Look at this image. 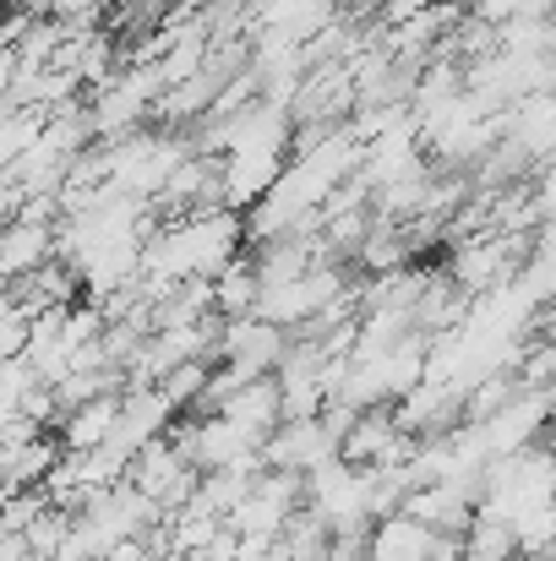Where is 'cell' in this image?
Instances as JSON below:
<instances>
[{"label":"cell","mask_w":556,"mask_h":561,"mask_svg":"<svg viewBox=\"0 0 556 561\" xmlns=\"http://www.w3.org/2000/svg\"><path fill=\"white\" fill-rule=\"evenodd\" d=\"M257 453H262V469H295V474H311L317 463L339 458V442H333L328 425L311 414V420H279V425L257 442Z\"/></svg>","instance_id":"1"},{"label":"cell","mask_w":556,"mask_h":561,"mask_svg":"<svg viewBox=\"0 0 556 561\" xmlns=\"http://www.w3.org/2000/svg\"><path fill=\"white\" fill-rule=\"evenodd\" d=\"M290 153L284 148H235V153H218V196L224 207L246 213L262 191L284 175Z\"/></svg>","instance_id":"2"},{"label":"cell","mask_w":556,"mask_h":561,"mask_svg":"<svg viewBox=\"0 0 556 561\" xmlns=\"http://www.w3.org/2000/svg\"><path fill=\"white\" fill-rule=\"evenodd\" d=\"M213 414H224V420H229L240 436L262 442V436L279 425V381H273V371L251 376V381H240L235 392H224Z\"/></svg>","instance_id":"3"},{"label":"cell","mask_w":556,"mask_h":561,"mask_svg":"<svg viewBox=\"0 0 556 561\" xmlns=\"http://www.w3.org/2000/svg\"><path fill=\"white\" fill-rule=\"evenodd\" d=\"M115 414H121V392H93V398L71 403V409L55 420V442H60L66 453H93V447L110 436Z\"/></svg>","instance_id":"4"},{"label":"cell","mask_w":556,"mask_h":561,"mask_svg":"<svg viewBox=\"0 0 556 561\" xmlns=\"http://www.w3.org/2000/svg\"><path fill=\"white\" fill-rule=\"evenodd\" d=\"M185 469H191V463H185V458L170 447V442H164V436H148V442L126 458V474H121V480H126V485H137L143 496H154V502H159V496L181 480Z\"/></svg>","instance_id":"5"},{"label":"cell","mask_w":556,"mask_h":561,"mask_svg":"<svg viewBox=\"0 0 556 561\" xmlns=\"http://www.w3.org/2000/svg\"><path fill=\"white\" fill-rule=\"evenodd\" d=\"M49 251H55V229H49V224L5 218V224H0V284H11V278L33 273Z\"/></svg>","instance_id":"6"},{"label":"cell","mask_w":556,"mask_h":561,"mask_svg":"<svg viewBox=\"0 0 556 561\" xmlns=\"http://www.w3.org/2000/svg\"><path fill=\"white\" fill-rule=\"evenodd\" d=\"M257 267H251V256L246 251H235L218 273H213V311L218 317H251V306H257Z\"/></svg>","instance_id":"7"},{"label":"cell","mask_w":556,"mask_h":561,"mask_svg":"<svg viewBox=\"0 0 556 561\" xmlns=\"http://www.w3.org/2000/svg\"><path fill=\"white\" fill-rule=\"evenodd\" d=\"M519 557V535L508 518L497 513H475L464 529V561H513Z\"/></svg>","instance_id":"8"},{"label":"cell","mask_w":556,"mask_h":561,"mask_svg":"<svg viewBox=\"0 0 556 561\" xmlns=\"http://www.w3.org/2000/svg\"><path fill=\"white\" fill-rule=\"evenodd\" d=\"M218 513H207V507H196V502H185V507H175V513H164V529H170V551H202L213 535H218Z\"/></svg>","instance_id":"9"},{"label":"cell","mask_w":556,"mask_h":561,"mask_svg":"<svg viewBox=\"0 0 556 561\" xmlns=\"http://www.w3.org/2000/svg\"><path fill=\"white\" fill-rule=\"evenodd\" d=\"M207 366H213V360H181V366H170V371L159 376L154 387H159L175 409H191V403H196V392L207 387Z\"/></svg>","instance_id":"10"},{"label":"cell","mask_w":556,"mask_h":561,"mask_svg":"<svg viewBox=\"0 0 556 561\" xmlns=\"http://www.w3.org/2000/svg\"><path fill=\"white\" fill-rule=\"evenodd\" d=\"M66 535H71V513H60V507H44V513L22 529V540H27L33 557H55V551L66 546Z\"/></svg>","instance_id":"11"},{"label":"cell","mask_w":556,"mask_h":561,"mask_svg":"<svg viewBox=\"0 0 556 561\" xmlns=\"http://www.w3.org/2000/svg\"><path fill=\"white\" fill-rule=\"evenodd\" d=\"M16 561H49V557H33V551H27V557H16Z\"/></svg>","instance_id":"12"},{"label":"cell","mask_w":556,"mask_h":561,"mask_svg":"<svg viewBox=\"0 0 556 561\" xmlns=\"http://www.w3.org/2000/svg\"><path fill=\"white\" fill-rule=\"evenodd\" d=\"M0 5H5V0H0Z\"/></svg>","instance_id":"13"},{"label":"cell","mask_w":556,"mask_h":561,"mask_svg":"<svg viewBox=\"0 0 556 561\" xmlns=\"http://www.w3.org/2000/svg\"><path fill=\"white\" fill-rule=\"evenodd\" d=\"M513 561H519V557H513Z\"/></svg>","instance_id":"14"}]
</instances>
